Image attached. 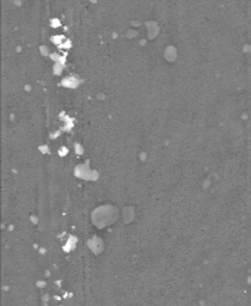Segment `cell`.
I'll use <instances>...</instances> for the list:
<instances>
[{
	"mask_svg": "<svg viewBox=\"0 0 251 306\" xmlns=\"http://www.w3.org/2000/svg\"><path fill=\"white\" fill-rule=\"evenodd\" d=\"M51 23H54V24H53V26H57V25H59V23H60V22H59L57 19H53V20H51Z\"/></svg>",
	"mask_w": 251,
	"mask_h": 306,
	"instance_id": "cell-1",
	"label": "cell"
}]
</instances>
